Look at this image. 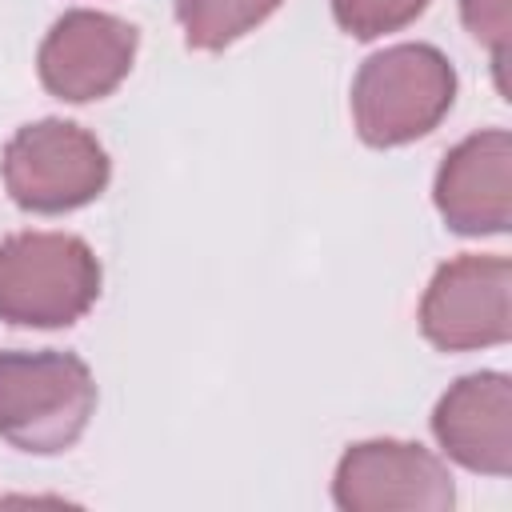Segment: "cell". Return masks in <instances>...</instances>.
<instances>
[{
	"mask_svg": "<svg viewBox=\"0 0 512 512\" xmlns=\"http://www.w3.org/2000/svg\"><path fill=\"white\" fill-rule=\"evenodd\" d=\"M284 0H176V20L184 28L188 48L224 52L256 24H264Z\"/></svg>",
	"mask_w": 512,
	"mask_h": 512,
	"instance_id": "obj_10",
	"label": "cell"
},
{
	"mask_svg": "<svg viewBox=\"0 0 512 512\" xmlns=\"http://www.w3.org/2000/svg\"><path fill=\"white\" fill-rule=\"evenodd\" d=\"M0 176L16 208L60 216L92 204L108 188L112 160L88 128L48 116L12 132L0 156Z\"/></svg>",
	"mask_w": 512,
	"mask_h": 512,
	"instance_id": "obj_4",
	"label": "cell"
},
{
	"mask_svg": "<svg viewBox=\"0 0 512 512\" xmlns=\"http://www.w3.org/2000/svg\"><path fill=\"white\" fill-rule=\"evenodd\" d=\"M96 412L92 368L60 348L0 352V440L32 456L68 452Z\"/></svg>",
	"mask_w": 512,
	"mask_h": 512,
	"instance_id": "obj_1",
	"label": "cell"
},
{
	"mask_svg": "<svg viewBox=\"0 0 512 512\" xmlns=\"http://www.w3.org/2000/svg\"><path fill=\"white\" fill-rule=\"evenodd\" d=\"M332 500L344 512H388V508L448 512L456 504V488L444 460L424 444L360 440L336 464Z\"/></svg>",
	"mask_w": 512,
	"mask_h": 512,
	"instance_id": "obj_6",
	"label": "cell"
},
{
	"mask_svg": "<svg viewBox=\"0 0 512 512\" xmlns=\"http://www.w3.org/2000/svg\"><path fill=\"white\" fill-rule=\"evenodd\" d=\"M512 264L504 256H456L436 268L420 300V332L440 352L492 348L512 336Z\"/></svg>",
	"mask_w": 512,
	"mask_h": 512,
	"instance_id": "obj_5",
	"label": "cell"
},
{
	"mask_svg": "<svg viewBox=\"0 0 512 512\" xmlns=\"http://www.w3.org/2000/svg\"><path fill=\"white\" fill-rule=\"evenodd\" d=\"M456 100V68L432 44L372 52L352 80V120L368 148H400L428 136Z\"/></svg>",
	"mask_w": 512,
	"mask_h": 512,
	"instance_id": "obj_2",
	"label": "cell"
},
{
	"mask_svg": "<svg viewBox=\"0 0 512 512\" xmlns=\"http://www.w3.org/2000/svg\"><path fill=\"white\" fill-rule=\"evenodd\" d=\"M432 436L468 472H512V380L504 372L460 376L432 408Z\"/></svg>",
	"mask_w": 512,
	"mask_h": 512,
	"instance_id": "obj_9",
	"label": "cell"
},
{
	"mask_svg": "<svg viewBox=\"0 0 512 512\" xmlns=\"http://www.w3.org/2000/svg\"><path fill=\"white\" fill-rule=\"evenodd\" d=\"M136 48H140L136 24L92 8H72L40 40L36 72L56 100L88 104L120 88V80L132 72Z\"/></svg>",
	"mask_w": 512,
	"mask_h": 512,
	"instance_id": "obj_7",
	"label": "cell"
},
{
	"mask_svg": "<svg viewBox=\"0 0 512 512\" xmlns=\"http://www.w3.org/2000/svg\"><path fill=\"white\" fill-rule=\"evenodd\" d=\"M100 296V260L72 232H16L0 240V320L68 328Z\"/></svg>",
	"mask_w": 512,
	"mask_h": 512,
	"instance_id": "obj_3",
	"label": "cell"
},
{
	"mask_svg": "<svg viewBox=\"0 0 512 512\" xmlns=\"http://www.w3.org/2000/svg\"><path fill=\"white\" fill-rule=\"evenodd\" d=\"M436 212L460 236H504L512 224V136L484 128L460 140L432 184Z\"/></svg>",
	"mask_w": 512,
	"mask_h": 512,
	"instance_id": "obj_8",
	"label": "cell"
},
{
	"mask_svg": "<svg viewBox=\"0 0 512 512\" xmlns=\"http://www.w3.org/2000/svg\"><path fill=\"white\" fill-rule=\"evenodd\" d=\"M464 28L492 52L496 80L504 88V60H508V0H460Z\"/></svg>",
	"mask_w": 512,
	"mask_h": 512,
	"instance_id": "obj_12",
	"label": "cell"
},
{
	"mask_svg": "<svg viewBox=\"0 0 512 512\" xmlns=\"http://www.w3.org/2000/svg\"><path fill=\"white\" fill-rule=\"evenodd\" d=\"M424 8H428V0H332L336 24L356 40H376V36L400 32Z\"/></svg>",
	"mask_w": 512,
	"mask_h": 512,
	"instance_id": "obj_11",
	"label": "cell"
}]
</instances>
